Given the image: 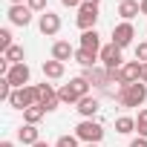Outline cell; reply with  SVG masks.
<instances>
[{
  "label": "cell",
  "instance_id": "6da1fadb",
  "mask_svg": "<svg viewBox=\"0 0 147 147\" xmlns=\"http://www.w3.org/2000/svg\"><path fill=\"white\" fill-rule=\"evenodd\" d=\"M90 95V84H87V78H72L69 84H63L61 90H58V98H61V104H78L81 98H87Z\"/></svg>",
  "mask_w": 147,
  "mask_h": 147
},
{
  "label": "cell",
  "instance_id": "7a4b0ae2",
  "mask_svg": "<svg viewBox=\"0 0 147 147\" xmlns=\"http://www.w3.org/2000/svg\"><path fill=\"white\" fill-rule=\"evenodd\" d=\"M115 98H118V104L121 107H141L144 101H147V84H127V87H121L118 92H115Z\"/></svg>",
  "mask_w": 147,
  "mask_h": 147
},
{
  "label": "cell",
  "instance_id": "3957f363",
  "mask_svg": "<svg viewBox=\"0 0 147 147\" xmlns=\"http://www.w3.org/2000/svg\"><path fill=\"white\" fill-rule=\"evenodd\" d=\"M107 72H110L113 84L118 81L121 87H127V84H138V81H141V63H138V61H127L124 66H118V69H107Z\"/></svg>",
  "mask_w": 147,
  "mask_h": 147
},
{
  "label": "cell",
  "instance_id": "277c9868",
  "mask_svg": "<svg viewBox=\"0 0 147 147\" xmlns=\"http://www.w3.org/2000/svg\"><path fill=\"white\" fill-rule=\"evenodd\" d=\"M35 104H40L38 87H20V90H15L12 98H9V107H15V110H29V107H35Z\"/></svg>",
  "mask_w": 147,
  "mask_h": 147
},
{
  "label": "cell",
  "instance_id": "5b68a950",
  "mask_svg": "<svg viewBox=\"0 0 147 147\" xmlns=\"http://www.w3.org/2000/svg\"><path fill=\"white\" fill-rule=\"evenodd\" d=\"M75 136H78L81 141H87V144H98V141L104 138V127H101L98 121H92V118H84V121L75 127Z\"/></svg>",
  "mask_w": 147,
  "mask_h": 147
},
{
  "label": "cell",
  "instance_id": "8992f818",
  "mask_svg": "<svg viewBox=\"0 0 147 147\" xmlns=\"http://www.w3.org/2000/svg\"><path fill=\"white\" fill-rule=\"evenodd\" d=\"M75 23H78V29H81V32H90V29H95V23H98V6H92V3H84V6L78 9V18H75Z\"/></svg>",
  "mask_w": 147,
  "mask_h": 147
},
{
  "label": "cell",
  "instance_id": "52a82bcc",
  "mask_svg": "<svg viewBox=\"0 0 147 147\" xmlns=\"http://www.w3.org/2000/svg\"><path fill=\"white\" fill-rule=\"evenodd\" d=\"M133 38H136V29H133V23H130V20H121L118 26H113V43H115L118 49L130 46V43H133Z\"/></svg>",
  "mask_w": 147,
  "mask_h": 147
},
{
  "label": "cell",
  "instance_id": "ba28073f",
  "mask_svg": "<svg viewBox=\"0 0 147 147\" xmlns=\"http://www.w3.org/2000/svg\"><path fill=\"white\" fill-rule=\"evenodd\" d=\"M101 63H104V69H118V66H124V58H121V49L115 46V43H107V46H101Z\"/></svg>",
  "mask_w": 147,
  "mask_h": 147
},
{
  "label": "cell",
  "instance_id": "9c48e42d",
  "mask_svg": "<svg viewBox=\"0 0 147 147\" xmlns=\"http://www.w3.org/2000/svg\"><path fill=\"white\" fill-rule=\"evenodd\" d=\"M38 98H40V107L46 110V113H52V110H58V104H61V98H58V92H55V87L52 84H38Z\"/></svg>",
  "mask_w": 147,
  "mask_h": 147
},
{
  "label": "cell",
  "instance_id": "30bf717a",
  "mask_svg": "<svg viewBox=\"0 0 147 147\" xmlns=\"http://www.w3.org/2000/svg\"><path fill=\"white\" fill-rule=\"evenodd\" d=\"M29 75H32V69L26 66V63H15L12 69H9V84L15 87V90H20V87H29Z\"/></svg>",
  "mask_w": 147,
  "mask_h": 147
},
{
  "label": "cell",
  "instance_id": "8fae6325",
  "mask_svg": "<svg viewBox=\"0 0 147 147\" xmlns=\"http://www.w3.org/2000/svg\"><path fill=\"white\" fill-rule=\"evenodd\" d=\"M38 26H40V32H43L46 38H52V35H58V32H61V18H58L55 12H43Z\"/></svg>",
  "mask_w": 147,
  "mask_h": 147
},
{
  "label": "cell",
  "instance_id": "7c38bea8",
  "mask_svg": "<svg viewBox=\"0 0 147 147\" xmlns=\"http://www.w3.org/2000/svg\"><path fill=\"white\" fill-rule=\"evenodd\" d=\"M81 78H87V84H92V87H107V84H113L110 72H107V69H98V66L84 69V75H81Z\"/></svg>",
  "mask_w": 147,
  "mask_h": 147
},
{
  "label": "cell",
  "instance_id": "4fadbf2b",
  "mask_svg": "<svg viewBox=\"0 0 147 147\" xmlns=\"http://www.w3.org/2000/svg\"><path fill=\"white\" fill-rule=\"evenodd\" d=\"M9 20H12L15 26H29V23H32V9L23 6V3H20V6H12V9H9Z\"/></svg>",
  "mask_w": 147,
  "mask_h": 147
},
{
  "label": "cell",
  "instance_id": "5bb4252c",
  "mask_svg": "<svg viewBox=\"0 0 147 147\" xmlns=\"http://www.w3.org/2000/svg\"><path fill=\"white\" fill-rule=\"evenodd\" d=\"M52 58L61 61V63H66V61L75 58V49L69 46V40H55V43H52Z\"/></svg>",
  "mask_w": 147,
  "mask_h": 147
},
{
  "label": "cell",
  "instance_id": "9a60e30c",
  "mask_svg": "<svg viewBox=\"0 0 147 147\" xmlns=\"http://www.w3.org/2000/svg\"><path fill=\"white\" fill-rule=\"evenodd\" d=\"M81 49L101 55V35H98L95 29H90V32H81Z\"/></svg>",
  "mask_w": 147,
  "mask_h": 147
},
{
  "label": "cell",
  "instance_id": "2e32d148",
  "mask_svg": "<svg viewBox=\"0 0 147 147\" xmlns=\"http://www.w3.org/2000/svg\"><path fill=\"white\" fill-rule=\"evenodd\" d=\"M75 110H78L84 118H92V115L101 110V101H98L95 95H87V98H81V101H78V107H75Z\"/></svg>",
  "mask_w": 147,
  "mask_h": 147
},
{
  "label": "cell",
  "instance_id": "e0dca14e",
  "mask_svg": "<svg viewBox=\"0 0 147 147\" xmlns=\"http://www.w3.org/2000/svg\"><path fill=\"white\" fill-rule=\"evenodd\" d=\"M18 141H23V144H29V147H32V144H38V141H40L38 127H35V124H23V127L18 130Z\"/></svg>",
  "mask_w": 147,
  "mask_h": 147
},
{
  "label": "cell",
  "instance_id": "ac0fdd59",
  "mask_svg": "<svg viewBox=\"0 0 147 147\" xmlns=\"http://www.w3.org/2000/svg\"><path fill=\"white\" fill-rule=\"evenodd\" d=\"M118 15H121L124 20H133L136 15H141L138 0H121V3H118Z\"/></svg>",
  "mask_w": 147,
  "mask_h": 147
},
{
  "label": "cell",
  "instance_id": "d6986e66",
  "mask_svg": "<svg viewBox=\"0 0 147 147\" xmlns=\"http://www.w3.org/2000/svg\"><path fill=\"white\" fill-rule=\"evenodd\" d=\"M43 75L46 78H52V81H58V78H63V63L61 61H43Z\"/></svg>",
  "mask_w": 147,
  "mask_h": 147
},
{
  "label": "cell",
  "instance_id": "ffe728a7",
  "mask_svg": "<svg viewBox=\"0 0 147 147\" xmlns=\"http://www.w3.org/2000/svg\"><path fill=\"white\" fill-rule=\"evenodd\" d=\"M95 52H87V49H75V63H81L84 69H92L95 66Z\"/></svg>",
  "mask_w": 147,
  "mask_h": 147
},
{
  "label": "cell",
  "instance_id": "44dd1931",
  "mask_svg": "<svg viewBox=\"0 0 147 147\" xmlns=\"http://www.w3.org/2000/svg\"><path fill=\"white\" fill-rule=\"evenodd\" d=\"M43 115H46V110H43L40 104H35V107L23 110V121H26V124H35V127H38V121H40Z\"/></svg>",
  "mask_w": 147,
  "mask_h": 147
},
{
  "label": "cell",
  "instance_id": "7402d4cb",
  "mask_svg": "<svg viewBox=\"0 0 147 147\" xmlns=\"http://www.w3.org/2000/svg\"><path fill=\"white\" fill-rule=\"evenodd\" d=\"M133 130H136V118H130V115H121V118H115V133L127 136V133H133Z\"/></svg>",
  "mask_w": 147,
  "mask_h": 147
},
{
  "label": "cell",
  "instance_id": "603a6c76",
  "mask_svg": "<svg viewBox=\"0 0 147 147\" xmlns=\"http://www.w3.org/2000/svg\"><path fill=\"white\" fill-rule=\"evenodd\" d=\"M3 58H6L12 66H15V63H23V46H12V49H6Z\"/></svg>",
  "mask_w": 147,
  "mask_h": 147
},
{
  "label": "cell",
  "instance_id": "cb8c5ba5",
  "mask_svg": "<svg viewBox=\"0 0 147 147\" xmlns=\"http://www.w3.org/2000/svg\"><path fill=\"white\" fill-rule=\"evenodd\" d=\"M136 130H138L141 138H147V110H138V115H136Z\"/></svg>",
  "mask_w": 147,
  "mask_h": 147
},
{
  "label": "cell",
  "instance_id": "d4e9b609",
  "mask_svg": "<svg viewBox=\"0 0 147 147\" xmlns=\"http://www.w3.org/2000/svg\"><path fill=\"white\" fill-rule=\"evenodd\" d=\"M12 46H15V43H12V32H9V29H0V49L6 52V49H12Z\"/></svg>",
  "mask_w": 147,
  "mask_h": 147
},
{
  "label": "cell",
  "instance_id": "484cf974",
  "mask_svg": "<svg viewBox=\"0 0 147 147\" xmlns=\"http://www.w3.org/2000/svg\"><path fill=\"white\" fill-rule=\"evenodd\" d=\"M55 147H78V136H61Z\"/></svg>",
  "mask_w": 147,
  "mask_h": 147
},
{
  "label": "cell",
  "instance_id": "4316f807",
  "mask_svg": "<svg viewBox=\"0 0 147 147\" xmlns=\"http://www.w3.org/2000/svg\"><path fill=\"white\" fill-rule=\"evenodd\" d=\"M26 6H29L32 12H40V15L49 12V9H46V0H26Z\"/></svg>",
  "mask_w": 147,
  "mask_h": 147
},
{
  "label": "cell",
  "instance_id": "83f0119b",
  "mask_svg": "<svg viewBox=\"0 0 147 147\" xmlns=\"http://www.w3.org/2000/svg\"><path fill=\"white\" fill-rule=\"evenodd\" d=\"M136 61H138V63H147V40L136 46Z\"/></svg>",
  "mask_w": 147,
  "mask_h": 147
},
{
  "label": "cell",
  "instance_id": "f1b7e54d",
  "mask_svg": "<svg viewBox=\"0 0 147 147\" xmlns=\"http://www.w3.org/2000/svg\"><path fill=\"white\" fill-rule=\"evenodd\" d=\"M63 6H69V9H81L84 6V0H61Z\"/></svg>",
  "mask_w": 147,
  "mask_h": 147
},
{
  "label": "cell",
  "instance_id": "f546056e",
  "mask_svg": "<svg viewBox=\"0 0 147 147\" xmlns=\"http://www.w3.org/2000/svg\"><path fill=\"white\" fill-rule=\"evenodd\" d=\"M130 147H147V138H141V136H138V138H133V141H130Z\"/></svg>",
  "mask_w": 147,
  "mask_h": 147
},
{
  "label": "cell",
  "instance_id": "4dcf8cb0",
  "mask_svg": "<svg viewBox=\"0 0 147 147\" xmlns=\"http://www.w3.org/2000/svg\"><path fill=\"white\" fill-rule=\"evenodd\" d=\"M141 84H147V63H141Z\"/></svg>",
  "mask_w": 147,
  "mask_h": 147
},
{
  "label": "cell",
  "instance_id": "1f68e13d",
  "mask_svg": "<svg viewBox=\"0 0 147 147\" xmlns=\"http://www.w3.org/2000/svg\"><path fill=\"white\" fill-rule=\"evenodd\" d=\"M138 6H141V15H147V0H141Z\"/></svg>",
  "mask_w": 147,
  "mask_h": 147
},
{
  "label": "cell",
  "instance_id": "d6a6232c",
  "mask_svg": "<svg viewBox=\"0 0 147 147\" xmlns=\"http://www.w3.org/2000/svg\"><path fill=\"white\" fill-rule=\"evenodd\" d=\"M9 3H12V6H20V3H26V0H9Z\"/></svg>",
  "mask_w": 147,
  "mask_h": 147
},
{
  "label": "cell",
  "instance_id": "836d02e7",
  "mask_svg": "<svg viewBox=\"0 0 147 147\" xmlns=\"http://www.w3.org/2000/svg\"><path fill=\"white\" fill-rule=\"evenodd\" d=\"M0 147H15V144L12 141H0Z\"/></svg>",
  "mask_w": 147,
  "mask_h": 147
},
{
  "label": "cell",
  "instance_id": "e575fe53",
  "mask_svg": "<svg viewBox=\"0 0 147 147\" xmlns=\"http://www.w3.org/2000/svg\"><path fill=\"white\" fill-rule=\"evenodd\" d=\"M32 147H49V144H46V141H38V144H32Z\"/></svg>",
  "mask_w": 147,
  "mask_h": 147
},
{
  "label": "cell",
  "instance_id": "d590c367",
  "mask_svg": "<svg viewBox=\"0 0 147 147\" xmlns=\"http://www.w3.org/2000/svg\"><path fill=\"white\" fill-rule=\"evenodd\" d=\"M84 3H92V6H98V0H84Z\"/></svg>",
  "mask_w": 147,
  "mask_h": 147
}]
</instances>
